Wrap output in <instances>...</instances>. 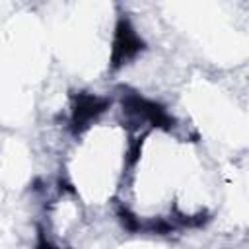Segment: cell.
<instances>
[{
    "label": "cell",
    "instance_id": "3",
    "mask_svg": "<svg viewBox=\"0 0 249 249\" xmlns=\"http://www.w3.org/2000/svg\"><path fill=\"white\" fill-rule=\"evenodd\" d=\"M35 249H54V247H53V245H51L49 241H45V239L41 237V241L37 243V247H35Z\"/></svg>",
    "mask_w": 249,
    "mask_h": 249
},
{
    "label": "cell",
    "instance_id": "2",
    "mask_svg": "<svg viewBox=\"0 0 249 249\" xmlns=\"http://www.w3.org/2000/svg\"><path fill=\"white\" fill-rule=\"evenodd\" d=\"M107 101L95 97V95H80L76 99V105H74V113H72V126L74 130H80L84 128L91 119H95L103 109H105Z\"/></svg>",
    "mask_w": 249,
    "mask_h": 249
},
{
    "label": "cell",
    "instance_id": "1",
    "mask_svg": "<svg viewBox=\"0 0 249 249\" xmlns=\"http://www.w3.org/2000/svg\"><path fill=\"white\" fill-rule=\"evenodd\" d=\"M142 39L136 35V31L130 27L126 19H121L117 25L115 41H113V66L123 64L124 60L132 58L142 49Z\"/></svg>",
    "mask_w": 249,
    "mask_h": 249
}]
</instances>
